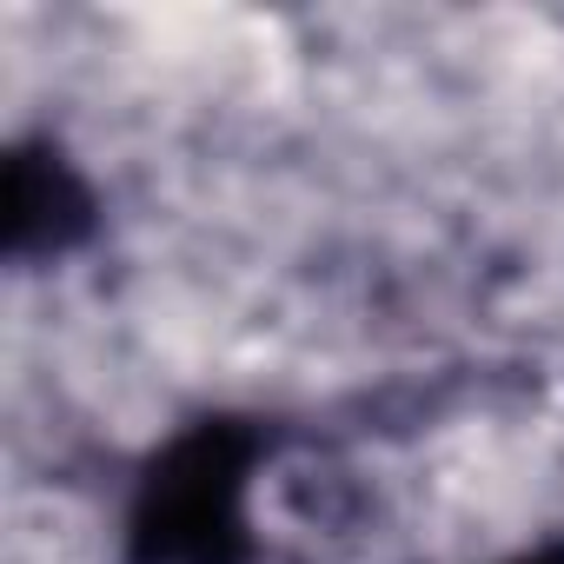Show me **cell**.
<instances>
[{
    "label": "cell",
    "mask_w": 564,
    "mask_h": 564,
    "mask_svg": "<svg viewBox=\"0 0 564 564\" xmlns=\"http://www.w3.org/2000/svg\"><path fill=\"white\" fill-rule=\"evenodd\" d=\"M505 564H564V544H538V551H524V557H505Z\"/></svg>",
    "instance_id": "cell-3"
},
{
    "label": "cell",
    "mask_w": 564,
    "mask_h": 564,
    "mask_svg": "<svg viewBox=\"0 0 564 564\" xmlns=\"http://www.w3.org/2000/svg\"><path fill=\"white\" fill-rule=\"evenodd\" d=\"M265 432L252 419H199L140 471L127 505V557L133 564H259L246 491L265 458Z\"/></svg>",
    "instance_id": "cell-1"
},
{
    "label": "cell",
    "mask_w": 564,
    "mask_h": 564,
    "mask_svg": "<svg viewBox=\"0 0 564 564\" xmlns=\"http://www.w3.org/2000/svg\"><path fill=\"white\" fill-rule=\"evenodd\" d=\"M94 232V186L47 140H21L8 160V252L21 265L67 259Z\"/></svg>",
    "instance_id": "cell-2"
}]
</instances>
